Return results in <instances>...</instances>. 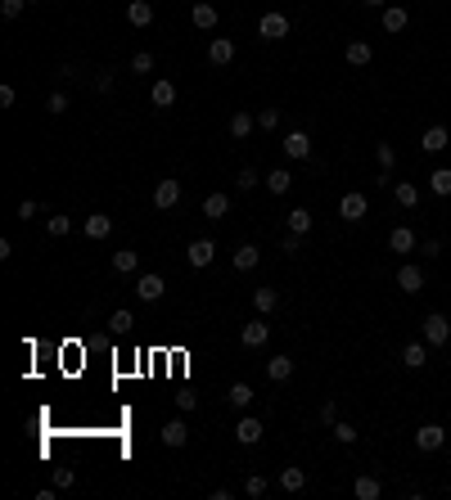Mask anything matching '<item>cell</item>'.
Returning a JSON list of instances; mask_svg holds the SVG:
<instances>
[{"mask_svg":"<svg viewBox=\"0 0 451 500\" xmlns=\"http://www.w3.org/2000/svg\"><path fill=\"white\" fill-rule=\"evenodd\" d=\"M289 374H294V356H271L266 361V379L271 383H285Z\"/></svg>","mask_w":451,"mask_h":500,"instance_id":"cell-15","label":"cell"},{"mask_svg":"<svg viewBox=\"0 0 451 500\" xmlns=\"http://www.w3.org/2000/svg\"><path fill=\"white\" fill-rule=\"evenodd\" d=\"M176 406L181 410H194V406H199V397H194V393H176Z\"/></svg>","mask_w":451,"mask_h":500,"instance_id":"cell-50","label":"cell"},{"mask_svg":"<svg viewBox=\"0 0 451 500\" xmlns=\"http://www.w3.org/2000/svg\"><path fill=\"white\" fill-rule=\"evenodd\" d=\"M406 23H411V14L401 5H384V32H406Z\"/></svg>","mask_w":451,"mask_h":500,"instance_id":"cell-18","label":"cell"},{"mask_svg":"<svg viewBox=\"0 0 451 500\" xmlns=\"http://www.w3.org/2000/svg\"><path fill=\"white\" fill-rule=\"evenodd\" d=\"M321 424H338V406H334V401H325V406H321Z\"/></svg>","mask_w":451,"mask_h":500,"instance_id":"cell-48","label":"cell"},{"mask_svg":"<svg viewBox=\"0 0 451 500\" xmlns=\"http://www.w3.org/2000/svg\"><path fill=\"white\" fill-rule=\"evenodd\" d=\"M131 325H136V315H131V311H113V320H108L113 334H131Z\"/></svg>","mask_w":451,"mask_h":500,"instance_id":"cell-37","label":"cell"},{"mask_svg":"<svg viewBox=\"0 0 451 500\" xmlns=\"http://www.w3.org/2000/svg\"><path fill=\"white\" fill-rule=\"evenodd\" d=\"M131 72H154V54L149 50H136V54H131Z\"/></svg>","mask_w":451,"mask_h":500,"instance_id":"cell-39","label":"cell"},{"mask_svg":"<svg viewBox=\"0 0 451 500\" xmlns=\"http://www.w3.org/2000/svg\"><path fill=\"white\" fill-rule=\"evenodd\" d=\"M420 144H424V153H443L447 149V127H429Z\"/></svg>","mask_w":451,"mask_h":500,"instance_id":"cell-27","label":"cell"},{"mask_svg":"<svg viewBox=\"0 0 451 500\" xmlns=\"http://www.w3.org/2000/svg\"><path fill=\"white\" fill-rule=\"evenodd\" d=\"M429 190L438 194V199H447L451 194V167H438V172L429 176Z\"/></svg>","mask_w":451,"mask_h":500,"instance_id":"cell-32","label":"cell"},{"mask_svg":"<svg viewBox=\"0 0 451 500\" xmlns=\"http://www.w3.org/2000/svg\"><path fill=\"white\" fill-rule=\"evenodd\" d=\"M258 127H262V131H275V127H280V108H262V113H258Z\"/></svg>","mask_w":451,"mask_h":500,"instance_id":"cell-42","label":"cell"},{"mask_svg":"<svg viewBox=\"0 0 451 500\" xmlns=\"http://www.w3.org/2000/svg\"><path fill=\"white\" fill-rule=\"evenodd\" d=\"M176 203H181V180H158L154 185V207L167 212V207H176Z\"/></svg>","mask_w":451,"mask_h":500,"instance_id":"cell-9","label":"cell"},{"mask_svg":"<svg viewBox=\"0 0 451 500\" xmlns=\"http://www.w3.org/2000/svg\"><path fill=\"white\" fill-rule=\"evenodd\" d=\"M230 59H235V41H226V36H212V41H208V64H212V68H226Z\"/></svg>","mask_w":451,"mask_h":500,"instance_id":"cell-8","label":"cell"},{"mask_svg":"<svg viewBox=\"0 0 451 500\" xmlns=\"http://www.w3.org/2000/svg\"><path fill=\"white\" fill-rule=\"evenodd\" d=\"M190 18H194V28L212 32V28H217V5H208V0H194V5H190Z\"/></svg>","mask_w":451,"mask_h":500,"instance_id":"cell-10","label":"cell"},{"mask_svg":"<svg viewBox=\"0 0 451 500\" xmlns=\"http://www.w3.org/2000/svg\"><path fill=\"white\" fill-rule=\"evenodd\" d=\"M258 36H262V41H285V36H289V18H285V14H275V9H271V14H262Z\"/></svg>","mask_w":451,"mask_h":500,"instance_id":"cell-3","label":"cell"},{"mask_svg":"<svg viewBox=\"0 0 451 500\" xmlns=\"http://www.w3.org/2000/svg\"><path fill=\"white\" fill-rule=\"evenodd\" d=\"M424 361H429L424 343H406V347H401V365H406V370H424Z\"/></svg>","mask_w":451,"mask_h":500,"instance_id":"cell-22","label":"cell"},{"mask_svg":"<svg viewBox=\"0 0 451 500\" xmlns=\"http://www.w3.org/2000/svg\"><path fill=\"white\" fill-rule=\"evenodd\" d=\"M0 108H14V86H0Z\"/></svg>","mask_w":451,"mask_h":500,"instance_id":"cell-51","label":"cell"},{"mask_svg":"<svg viewBox=\"0 0 451 500\" xmlns=\"http://www.w3.org/2000/svg\"><path fill=\"white\" fill-rule=\"evenodd\" d=\"M136 262H140V252H136V248L113 252V271H118V275H131V271H136Z\"/></svg>","mask_w":451,"mask_h":500,"instance_id":"cell-31","label":"cell"},{"mask_svg":"<svg viewBox=\"0 0 451 500\" xmlns=\"http://www.w3.org/2000/svg\"><path fill=\"white\" fill-rule=\"evenodd\" d=\"M81 230H86L91 239H108V230H113V216L95 212V216H86V226H81Z\"/></svg>","mask_w":451,"mask_h":500,"instance_id":"cell-24","label":"cell"},{"mask_svg":"<svg viewBox=\"0 0 451 500\" xmlns=\"http://www.w3.org/2000/svg\"><path fill=\"white\" fill-rule=\"evenodd\" d=\"M149 100H154V108H172L176 104V86H172V81H154V91H149Z\"/></svg>","mask_w":451,"mask_h":500,"instance_id":"cell-17","label":"cell"},{"mask_svg":"<svg viewBox=\"0 0 451 500\" xmlns=\"http://www.w3.org/2000/svg\"><path fill=\"white\" fill-rule=\"evenodd\" d=\"M289 230H294V235H307V230H312V212H307V207H294V212H289Z\"/></svg>","mask_w":451,"mask_h":500,"instance_id":"cell-34","label":"cell"},{"mask_svg":"<svg viewBox=\"0 0 451 500\" xmlns=\"http://www.w3.org/2000/svg\"><path fill=\"white\" fill-rule=\"evenodd\" d=\"M258 257H262V252L253 248V243H239V248H235V257H230V262H235V271H253V266H258Z\"/></svg>","mask_w":451,"mask_h":500,"instance_id":"cell-25","label":"cell"},{"mask_svg":"<svg viewBox=\"0 0 451 500\" xmlns=\"http://www.w3.org/2000/svg\"><path fill=\"white\" fill-rule=\"evenodd\" d=\"M244 492H249L253 500L266 496V478H262V473H249V478H244Z\"/></svg>","mask_w":451,"mask_h":500,"instance_id":"cell-38","label":"cell"},{"mask_svg":"<svg viewBox=\"0 0 451 500\" xmlns=\"http://www.w3.org/2000/svg\"><path fill=\"white\" fill-rule=\"evenodd\" d=\"M226 212H230V199H226V194H208V199H203V216H208V221H222Z\"/></svg>","mask_w":451,"mask_h":500,"instance_id":"cell-21","label":"cell"},{"mask_svg":"<svg viewBox=\"0 0 451 500\" xmlns=\"http://www.w3.org/2000/svg\"><path fill=\"white\" fill-rule=\"evenodd\" d=\"M443 442H447V429H443V424H420V429H416V446H420V450H438Z\"/></svg>","mask_w":451,"mask_h":500,"instance_id":"cell-7","label":"cell"},{"mask_svg":"<svg viewBox=\"0 0 451 500\" xmlns=\"http://www.w3.org/2000/svg\"><path fill=\"white\" fill-rule=\"evenodd\" d=\"M280 252H289V257H298V252H302V235H294V230H289V235L280 239Z\"/></svg>","mask_w":451,"mask_h":500,"instance_id":"cell-40","label":"cell"},{"mask_svg":"<svg viewBox=\"0 0 451 500\" xmlns=\"http://www.w3.org/2000/svg\"><path fill=\"white\" fill-rule=\"evenodd\" d=\"M302 487H307L302 469H280V492H302Z\"/></svg>","mask_w":451,"mask_h":500,"instance_id":"cell-29","label":"cell"},{"mask_svg":"<svg viewBox=\"0 0 451 500\" xmlns=\"http://www.w3.org/2000/svg\"><path fill=\"white\" fill-rule=\"evenodd\" d=\"M375 158H379V167L388 176V172H393V163H397V149H393V144H375Z\"/></svg>","mask_w":451,"mask_h":500,"instance_id":"cell-36","label":"cell"},{"mask_svg":"<svg viewBox=\"0 0 451 500\" xmlns=\"http://www.w3.org/2000/svg\"><path fill=\"white\" fill-rule=\"evenodd\" d=\"M253 127H258V117H253V113H235V117H230V136H235V140H249Z\"/></svg>","mask_w":451,"mask_h":500,"instance_id":"cell-26","label":"cell"},{"mask_svg":"<svg viewBox=\"0 0 451 500\" xmlns=\"http://www.w3.org/2000/svg\"><path fill=\"white\" fill-rule=\"evenodd\" d=\"M388 248H393V252H411V248H416V235H411L406 226H397L393 235H388Z\"/></svg>","mask_w":451,"mask_h":500,"instance_id":"cell-30","label":"cell"},{"mask_svg":"<svg viewBox=\"0 0 451 500\" xmlns=\"http://www.w3.org/2000/svg\"><path fill=\"white\" fill-rule=\"evenodd\" d=\"M239 338H244V347H249V351H258V347H266V338H271V325H266V320H249L239 329Z\"/></svg>","mask_w":451,"mask_h":500,"instance_id":"cell-5","label":"cell"},{"mask_svg":"<svg viewBox=\"0 0 451 500\" xmlns=\"http://www.w3.org/2000/svg\"><path fill=\"white\" fill-rule=\"evenodd\" d=\"M158 437H163V446H185L190 442V429H185V424H181V419H172V424H163V433H158Z\"/></svg>","mask_w":451,"mask_h":500,"instance_id":"cell-14","label":"cell"},{"mask_svg":"<svg viewBox=\"0 0 451 500\" xmlns=\"http://www.w3.org/2000/svg\"><path fill=\"white\" fill-rule=\"evenodd\" d=\"M397 289H401V293H420V289H424V271H420V266H401V271H397Z\"/></svg>","mask_w":451,"mask_h":500,"instance_id":"cell-13","label":"cell"},{"mask_svg":"<svg viewBox=\"0 0 451 500\" xmlns=\"http://www.w3.org/2000/svg\"><path fill=\"white\" fill-rule=\"evenodd\" d=\"M45 108H50L55 117H64V113H68V95H50V100H45Z\"/></svg>","mask_w":451,"mask_h":500,"instance_id":"cell-45","label":"cell"},{"mask_svg":"<svg viewBox=\"0 0 451 500\" xmlns=\"http://www.w3.org/2000/svg\"><path fill=\"white\" fill-rule=\"evenodd\" d=\"M28 5H41V0H28Z\"/></svg>","mask_w":451,"mask_h":500,"instance_id":"cell-53","label":"cell"},{"mask_svg":"<svg viewBox=\"0 0 451 500\" xmlns=\"http://www.w3.org/2000/svg\"><path fill=\"white\" fill-rule=\"evenodd\" d=\"M285 153L289 158H312V140L302 136V131H289V136H285Z\"/></svg>","mask_w":451,"mask_h":500,"instance_id":"cell-20","label":"cell"},{"mask_svg":"<svg viewBox=\"0 0 451 500\" xmlns=\"http://www.w3.org/2000/svg\"><path fill=\"white\" fill-rule=\"evenodd\" d=\"M127 23H131V28H149V23H154V5H149V0H131V5H127Z\"/></svg>","mask_w":451,"mask_h":500,"instance_id":"cell-12","label":"cell"},{"mask_svg":"<svg viewBox=\"0 0 451 500\" xmlns=\"http://www.w3.org/2000/svg\"><path fill=\"white\" fill-rule=\"evenodd\" d=\"M262 433H266V429H262V419H253V414H244V419L235 424V442H239V446H258V442H262Z\"/></svg>","mask_w":451,"mask_h":500,"instance_id":"cell-6","label":"cell"},{"mask_svg":"<svg viewBox=\"0 0 451 500\" xmlns=\"http://www.w3.org/2000/svg\"><path fill=\"white\" fill-rule=\"evenodd\" d=\"M36 212H41V207H36L32 199H23V203H18V216H23V221H32V216H36Z\"/></svg>","mask_w":451,"mask_h":500,"instance_id":"cell-49","label":"cell"},{"mask_svg":"<svg viewBox=\"0 0 451 500\" xmlns=\"http://www.w3.org/2000/svg\"><path fill=\"white\" fill-rule=\"evenodd\" d=\"M212 257H217V243H212V239H194L190 248H185V262L194 266V271H203V266H212Z\"/></svg>","mask_w":451,"mask_h":500,"instance_id":"cell-4","label":"cell"},{"mask_svg":"<svg viewBox=\"0 0 451 500\" xmlns=\"http://www.w3.org/2000/svg\"><path fill=\"white\" fill-rule=\"evenodd\" d=\"M23 5H28V0H0V14H5V18H18Z\"/></svg>","mask_w":451,"mask_h":500,"instance_id":"cell-46","label":"cell"},{"mask_svg":"<svg viewBox=\"0 0 451 500\" xmlns=\"http://www.w3.org/2000/svg\"><path fill=\"white\" fill-rule=\"evenodd\" d=\"M258 180H262V176H258V172H253V167H244V172H239V180H235V185H239L244 194H249L253 185H258Z\"/></svg>","mask_w":451,"mask_h":500,"instance_id":"cell-43","label":"cell"},{"mask_svg":"<svg viewBox=\"0 0 451 500\" xmlns=\"http://www.w3.org/2000/svg\"><path fill=\"white\" fill-rule=\"evenodd\" d=\"M343 59H348L352 68H365V64H370V59H375V50H370V45H365V41H348Z\"/></svg>","mask_w":451,"mask_h":500,"instance_id":"cell-19","label":"cell"},{"mask_svg":"<svg viewBox=\"0 0 451 500\" xmlns=\"http://www.w3.org/2000/svg\"><path fill=\"white\" fill-rule=\"evenodd\" d=\"M447 338H451V320H447L443 311H429V315H424V343H429V347H443Z\"/></svg>","mask_w":451,"mask_h":500,"instance_id":"cell-1","label":"cell"},{"mask_svg":"<svg viewBox=\"0 0 451 500\" xmlns=\"http://www.w3.org/2000/svg\"><path fill=\"white\" fill-rule=\"evenodd\" d=\"M361 5H375V9H384V5H388V0H361Z\"/></svg>","mask_w":451,"mask_h":500,"instance_id":"cell-52","label":"cell"},{"mask_svg":"<svg viewBox=\"0 0 451 500\" xmlns=\"http://www.w3.org/2000/svg\"><path fill=\"white\" fill-rule=\"evenodd\" d=\"M226 401H230L235 410H249V406H253V388H249V383H230Z\"/></svg>","mask_w":451,"mask_h":500,"instance_id":"cell-28","label":"cell"},{"mask_svg":"<svg viewBox=\"0 0 451 500\" xmlns=\"http://www.w3.org/2000/svg\"><path fill=\"white\" fill-rule=\"evenodd\" d=\"M365 212H370V203H365V194L361 190H352V194H343V199H338V216H343V221H365Z\"/></svg>","mask_w":451,"mask_h":500,"instance_id":"cell-2","label":"cell"},{"mask_svg":"<svg viewBox=\"0 0 451 500\" xmlns=\"http://www.w3.org/2000/svg\"><path fill=\"white\" fill-rule=\"evenodd\" d=\"M253 307H258L262 315L275 311V307H280V293H275V289H258V293H253Z\"/></svg>","mask_w":451,"mask_h":500,"instance_id":"cell-33","label":"cell"},{"mask_svg":"<svg viewBox=\"0 0 451 500\" xmlns=\"http://www.w3.org/2000/svg\"><path fill=\"white\" fill-rule=\"evenodd\" d=\"M334 437L343 446H352V442H357V429H352V424H334Z\"/></svg>","mask_w":451,"mask_h":500,"instance_id":"cell-44","label":"cell"},{"mask_svg":"<svg viewBox=\"0 0 451 500\" xmlns=\"http://www.w3.org/2000/svg\"><path fill=\"white\" fill-rule=\"evenodd\" d=\"M379 492L384 487H379V478H370V473H361V478L352 482V496L357 500H379Z\"/></svg>","mask_w":451,"mask_h":500,"instance_id":"cell-16","label":"cell"},{"mask_svg":"<svg viewBox=\"0 0 451 500\" xmlns=\"http://www.w3.org/2000/svg\"><path fill=\"white\" fill-rule=\"evenodd\" d=\"M72 482H77V473H72V469H55V487H59V492L72 487Z\"/></svg>","mask_w":451,"mask_h":500,"instance_id":"cell-47","label":"cell"},{"mask_svg":"<svg viewBox=\"0 0 451 500\" xmlns=\"http://www.w3.org/2000/svg\"><path fill=\"white\" fill-rule=\"evenodd\" d=\"M393 199H397L401 207H416V203H420V190H416V185H406V180H401V185H393Z\"/></svg>","mask_w":451,"mask_h":500,"instance_id":"cell-35","label":"cell"},{"mask_svg":"<svg viewBox=\"0 0 451 500\" xmlns=\"http://www.w3.org/2000/svg\"><path fill=\"white\" fill-rule=\"evenodd\" d=\"M262 180H266V190H271L275 199H280V194H289V190H294V176H289L285 167H275V172H271V176H262Z\"/></svg>","mask_w":451,"mask_h":500,"instance_id":"cell-23","label":"cell"},{"mask_svg":"<svg viewBox=\"0 0 451 500\" xmlns=\"http://www.w3.org/2000/svg\"><path fill=\"white\" fill-rule=\"evenodd\" d=\"M163 275H140L136 279V293H140V302H158V298H163Z\"/></svg>","mask_w":451,"mask_h":500,"instance_id":"cell-11","label":"cell"},{"mask_svg":"<svg viewBox=\"0 0 451 500\" xmlns=\"http://www.w3.org/2000/svg\"><path fill=\"white\" fill-rule=\"evenodd\" d=\"M45 230H50L55 239H64L68 230H72V221H68V216H50V221H45Z\"/></svg>","mask_w":451,"mask_h":500,"instance_id":"cell-41","label":"cell"}]
</instances>
